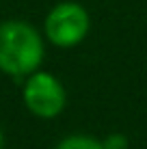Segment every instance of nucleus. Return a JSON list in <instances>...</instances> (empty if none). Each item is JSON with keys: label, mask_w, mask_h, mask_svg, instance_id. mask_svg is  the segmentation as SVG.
Listing matches in <instances>:
<instances>
[{"label": "nucleus", "mask_w": 147, "mask_h": 149, "mask_svg": "<svg viewBox=\"0 0 147 149\" xmlns=\"http://www.w3.org/2000/svg\"><path fill=\"white\" fill-rule=\"evenodd\" d=\"M45 37L26 19L0 22V74L22 82L41 69Z\"/></svg>", "instance_id": "nucleus-1"}, {"label": "nucleus", "mask_w": 147, "mask_h": 149, "mask_svg": "<svg viewBox=\"0 0 147 149\" xmlns=\"http://www.w3.org/2000/svg\"><path fill=\"white\" fill-rule=\"evenodd\" d=\"M89 28L91 17L87 9L74 0L54 4L43 19V37L48 39V43L61 50H69L82 43L89 35Z\"/></svg>", "instance_id": "nucleus-2"}, {"label": "nucleus", "mask_w": 147, "mask_h": 149, "mask_svg": "<svg viewBox=\"0 0 147 149\" xmlns=\"http://www.w3.org/2000/svg\"><path fill=\"white\" fill-rule=\"evenodd\" d=\"M22 102L33 117L50 121L61 117V112L65 110L67 91L54 74L37 69L35 74L22 80Z\"/></svg>", "instance_id": "nucleus-3"}, {"label": "nucleus", "mask_w": 147, "mask_h": 149, "mask_svg": "<svg viewBox=\"0 0 147 149\" xmlns=\"http://www.w3.org/2000/svg\"><path fill=\"white\" fill-rule=\"evenodd\" d=\"M54 149H104L102 141L91 134H82V132H74V134L63 136L54 145Z\"/></svg>", "instance_id": "nucleus-4"}, {"label": "nucleus", "mask_w": 147, "mask_h": 149, "mask_svg": "<svg viewBox=\"0 0 147 149\" xmlns=\"http://www.w3.org/2000/svg\"><path fill=\"white\" fill-rule=\"evenodd\" d=\"M102 145L104 149H130V141L125 134L115 132V134H108L106 138H102Z\"/></svg>", "instance_id": "nucleus-5"}, {"label": "nucleus", "mask_w": 147, "mask_h": 149, "mask_svg": "<svg viewBox=\"0 0 147 149\" xmlns=\"http://www.w3.org/2000/svg\"><path fill=\"white\" fill-rule=\"evenodd\" d=\"M0 149H4V134H2V130H0Z\"/></svg>", "instance_id": "nucleus-6"}]
</instances>
